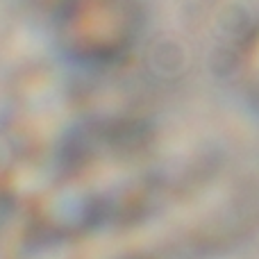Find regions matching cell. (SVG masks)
<instances>
[{
    "mask_svg": "<svg viewBox=\"0 0 259 259\" xmlns=\"http://www.w3.org/2000/svg\"><path fill=\"white\" fill-rule=\"evenodd\" d=\"M55 18L62 48L91 66L125 57L141 32L137 0H64Z\"/></svg>",
    "mask_w": 259,
    "mask_h": 259,
    "instance_id": "1",
    "label": "cell"
},
{
    "mask_svg": "<svg viewBox=\"0 0 259 259\" xmlns=\"http://www.w3.org/2000/svg\"><path fill=\"white\" fill-rule=\"evenodd\" d=\"M27 3H32V5H36V7H46V9H50V12H57V7L64 3V0H27Z\"/></svg>",
    "mask_w": 259,
    "mask_h": 259,
    "instance_id": "2",
    "label": "cell"
}]
</instances>
